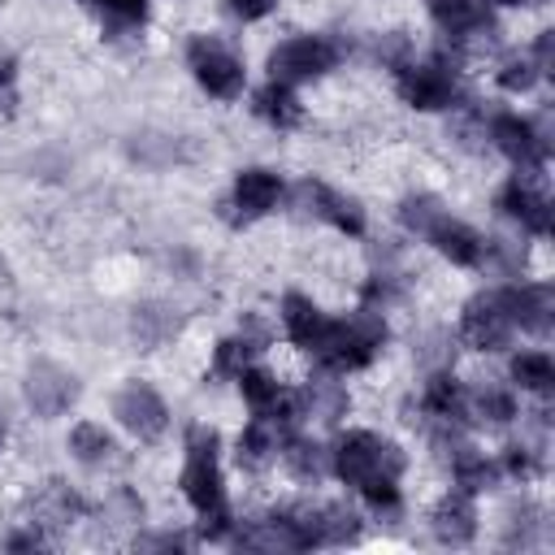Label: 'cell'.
<instances>
[{"instance_id":"obj_1","label":"cell","mask_w":555,"mask_h":555,"mask_svg":"<svg viewBox=\"0 0 555 555\" xmlns=\"http://www.w3.org/2000/svg\"><path fill=\"white\" fill-rule=\"evenodd\" d=\"M390 338V330H386V317H382V308H356L351 317H343V321H330L325 317V330H321V338L308 347V356L317 360V369H325V373H356V369H364V364H373V356L382 351V343Z\"/></svg>"},{"instance_id":"obj_2","label":"cell","mask_w":555,"mask_h":555,"mask_svg":"<svg viewBox=\"0 0 555 555\" xmlns=\"http://www.w3.org/2000/svg\"><path fill=\"white\" fill-rule=\"evenodd\" d=\"M330 464H334V473H338L347 486L360 490V486L373 481V477H399V473L408 468V455H403L399 442H390V438H382V434H373V429H347V434L334 442Z\"/></svg>"},{"instance_id":"obj_3","label":"cell","mask_w":555,"mask_h":555,"mask_svg":"<svg viewBox=\"0 0 555 555\" xmlns=\"http://www.w3.org/2000/svg\"><path fill=\"white\" fill-rule=\"evenodd\" d=\"M217 447H221L217 429H208V425H191L186 429V464H182L178 486H182V494H186V503L195 512H208V507L225 503V481H221Z\"/></svg>"},{"instance_id":"obj_4","label":"cell","mask_w":555,"mask_h":555,"mask_svg":"<svg viewBox=\"0 0 555 555\" xmlns=\"http://www.w3.org/2000/svg\"><path fill=\"white\" fill-rule=\"evenodd\" d=\"M403 104L421 108V113H438V108H451L455 95H460V69H455V56L434 52L429 61L421 65H399V78H395Z\"/></svg>"},{"instance_id":"obj_5","label":"cell","mask_w":555,"mask_h":555,"mask_svg":"<svg viewBox=\"0 0 555 555\" xmlns=\"http://www.w3.org/2000/svg\"><path fill=\"white\" fill-rule=\"evenodd\" d=\"M429 17L460 52H494L499 26L486 0H429Z\"/></svg>"},{"instance_id":"obj_6","label":"cell","mask_w":555,"mask_h":555,"mask_svg":"<svg viewBox=\"0 0 555 555\" xmlns=\"http://www.w3.org/2000/svg\"><path fill=\"white\" fill-rule=\"evenodd\" d=\"M186 65H191L195 82H199L208 95H217V100H238L243 87H247L243 61H238L217 35H191V43H186Z\"/></svg>"},{"instance_id":"obj_7","label":"cell","mask_w":555,"mask_h":555,"mask_svg":"<svg viewBox=\"0 0 555 555\" xmlns=\"http://www.w3.org/2000/svg\"><path fill=\"white\" fill-rule=\"evenodd\" d=\"M338 56H343V48L334 39H325V35H295V39H286V43H278L269 52V78L286 82V87L312 82V78L330 74L338 65Z\"/></svg>"},{"instance_id":"obj_8","label":"cell","mask_w":555,"mask_h":555,"mask_svg":"<svg viewBox=\"0 0 555 555\" xmlns=\"http://www.w3.org/2000/svg\"><path fill=\"white\" fill-rule=\"evenodd\" d=\"M291 204H295L299 217L325 221V225H334V230H343V234H351V238L364 234V208H360L351 195H343V191H334V186H325V182L304 178V182L295 186Z\"/></svg>"},{"instance_id":"obj_9","label":"cell","mask_w":555,"mask_h":555,"mask_svg":"<svg viewBox=\"0 0 555 555\" xmlns=\"http://www.w3.org/2000/svg\"><path fill=\"white\" fill-rule=\"evenodd\" d=\"M490 143L516 165V169H546V156H551V139L520 113H494L490 126H486Z\"/></svg>"},{"instance_id":"obj_10","label":"cell","mask_w":555,"mask_h":555,"mask_svg":"<svg viewBox=\"0 0 555 555\" xmlns=\"http://www.w3.org/2000/svg\"><path fill=\"white\" fill-rule=\"evenodd\" d=\"M499 212L520 221L529 234H551V199L542 191V169H516L499 191Z\"/></svg>"},{"instance_id":"obj_11","label":"cell","mask_w":555,"mask_h":555,"mask_svg":"<svg viewBox=\"0 0 555 555\" xmlns=\"http://www.w3.org/2000/svg\"><path fill=\"white\" fill-rule=\"evenodd\" d=\"M490 295L503 308V317L512 321V330H525V334H538V338L551 334V325H555V295H551V286H542V282H512V286H499Z\"/></svg>"},{"instance_id":"obj_12","label":"cell","mask_w":555,"mask_h":555,"mask_svg":"<svg viewBox=\"0 0 555 555\" xmlns=\"http://www.w3.org/2000/svg\"><path fill=\"white\" fill-rule=\"evenodd\" d=\"M113 416L126 434H134L139 442H156L169 429V408L165 399L147 386V382H130L113 395Z\"/></svg>"},{"instance_id":"obj_13","label":"cell","mask_w":555,"mask_h":555,"mask_svg":"<svg viewBox=\"0 0 555 555\" xmlns=\"http://www.w3.org/2000/svg\"><path fill=\"white\" fill-rule=\"evenodd\" d=\"M282 178L273 173V169H243L238 178H234V191H230V199L221 204V217L230 221V225H251L256 217H264V212H273L278 208V199H282Z\"/></svg>"},{"instance_id":"obj_14","label":"cell","mask_w":555,"mask_h":555,"mask_svg":"<svg viewBox=\"0 0 555 555\" xmlns=\"http://www.w3.org/2000/svg\"><path fill=\"white\" fill-rule=\"evenodd\" d=\"M512 321L494 304V295H473L460 312V338L477 351H507L512 347Z\"/></svg>"},{"instance_id":"obj_15","label":"cell","mask_w":555,"mask_h":555,"mask_svg":"<svg viewBox=\"0 0 555 555\" xmlns=\"http://www.w3.org/2000/svg\"><path fill=\"white\" fill-rule=\"evenodd\" d=\"M78 399V377L52 360H35L26 369V403L35 408V416H61L69 403Z\"/></svg>"},{"instance_id":"obj_16","label":"cell","mask_w":555,"mask_h":555,"mask_svg":"<svg viewBox=\"0 0 555 555\" xmlns=\"http://www.w3.org/2000/svg\"><path fill=\"white\" fill-rule=\"evenodd\" d=\"M477 503H473V494H464V490H451V494H442L438 503H434V512H429V529H434V538L442 542V546H468L473 538H477Z\"/></svg>"},{"instance_id":"obj_17","label":"cell","mask_w":555,"mask_h":555,"mask_svg":"<svg viewBox=\"0 0 555 555\" xmlns=\"http://www.w3.org/2000/svg\"><path fill=\"white\" fill-rule=\"evenodd\" d=\"M264 343H269V330L256 317H247L238 334H230V338H221L212 347V377H238L264 351Z\"/></svg>"},{"instance_id":"obj_18","label":"cell","mask_w":555,"mask_h":555,"mask_svg":"<svg viewBox=\"0 0 555 555\" xmlns=\"http://www.w3.org/2000/svg\"><path fill=\"white\" fill-rule=\"evenodd\" d=\"M425 243H434L451 264H460V269H477L481 260H486V238L468 225V221H455L451 212L425 234Z\"/></svg>"},{"instance_id":"obj_19","label":"cell","mask_w":555,"mask_h":555,"mask_svg":"<svg viewBox=\"0 0 555 555\" xmlns=\"http://www.w3.org/2000/svg\"><path fill=\"white\" fill-rule=\"evenodd\" d=\"M299 395V412H304V421H321V425H338L343 416H347V408H351V399H347V386L338 382V373H317L304 390H295Z\"/></svg>"},{"instance_id":"obj_20","label":"cell","mask_w":555,"mask_h":555,"mask_svg":"<svg viewBox=\"0 0 555 555\" xmlns=\"http://www.w3.org/2000/svg\"><path fill=\"white\" fill-rule=\"evenodd\" d=\"M421 408H425V416H434V421L468 425V390L455 382V373H451V369H434V373L425 377Z\"/></svg>"},{"instance_id":"obj_21","label":"cell","mask_w":555,"mask_h":555,"mask_svg":"<svg viewBox=\"0 0 555 555\" xmlns=\"http://www.w3.org/2000/svg\"><path fill=\"white\" fill-rule=\"evenodd\" d=\"M278 455H282V464L291 468V477H299V481H308V486H317L325 473H334L330 447H321V442L308 438V434H282Z\"/></svg>"},{"instance_id":"obj_22","label":"cell","mask_w":555,"mask_h":555,"mask_svg":"<svg viewBox=\"0 0 555 555\" xmlns=\"http://www.w3.org/2000/svg\"><path fill=\"white\" fill-rule=\"evenodd\" d=\"M278 447H282V429H278L273 421H264V416L251 412V421H247L243 434H238V468L264 473V468L278 460Z\"/></svg>"},{"instance_id":"obj_23","label":"cell","mask_w":555,"mask_h":555,"mask_svg":"<svg viewBox=\"0 0 555 555\" xmlns=\"http://www.w3.org/2000/svg\"><path fill=\"white\" fill-rule=\"evenodd\" d=\"M82 507H87V503H82L65 481H56V477L43 481L39 494L30 499V516H35V525H48V529H65L69 520L82 516Z\"/></svg>"},{"instance_id":"obj_24","label":"cell","mask_w":555,"mask_h":555,"mask_svg":"<svg viewBox=\"0 0 555 555\" xmlns=\"http://www.w3.org/2000/svg\"><path fill=\"white\" fill-rule=\"evenodd\" d=\"M251 108H256V117L269 121L273 130H295V126L304 121V104H299V95H295L286 82H278V78H269V82L251 95Z\"/></svg>"},{"instance_id":"obj_25","label":"cell","mask_w":555,"mask_h":555,"mask_svg":"<svg viewBox=\"0 0 555 555\" xmlns=\"http://www.w3.org/2000/svg\"><path fill=\"white\" fill-rule=\"evenodd\" d=\"M447 464H451L455 490H464V494H486V490H494V481H499V464L486 460V451H477L473 442H460Z\"/></svg>"},{"instance_id":"obj_26","label":"cell","mask_w":555,"mask_h":555,"mask_svg":"<svg viewBox=\"0 0 555 555\" xmlns=\"http://www.w3.org/2000/svg\"><path fill=\"white\" fill-rule=\"evenodd\" d=\"M520 416V403H516V390L512 386H499V382H481L468 390V421H481V425H512Z\"/></svg>"},{"instance_id":"obj_27","label":"cell","mask_w":555,"mask_h":555,"mask_svg":"<svg viewBox=\"0 0 555 555\" xmlns=\"http://www.w3.org/2000/svg\"><path fill=\"white\" fill-rule=\"evenodd\" d=\"M282 325H286V338L308 351V347L321 338V330H325V312H321L308 295L286 291V295H282Z\"/></svg>"},{"instance_id":"obj_28","label":"cell","mask_w":555,"mask_h":555,"mask_svg":"<svg viewBox=\"0 0 555 555\" xmlns=\"http://www.w3.org/2000/svg\"><path fill=\"white\" fill-rule=\"evenodd\" d=\"M178 330H182V317H178V308H165V304H139L130 317V334H134L139 351H156Z\"/></svg>"},{"instance_id":"obj_29","label":"cell","mask_w":555,"mask_h":555,"mask_svg":"<svg viewBox=\"0 0 555 555\" xmlns=\"http://www.w3.org/2000/svg\"><path fill=\"white\" fill-rule=\"evenodd\" d=\"M546 538V512L533 499H516L503 520V546H538Z\"/></svg>"},{"instance_id":"obj_30","label":"cell","mask_w":555,"mask_h":555,"mask_svg":"<svg viewBox=\"0 0 555 555\" xmlns=\"http://www.w3.org/2000/svg\"><path fill=\"white\" fill-rule=\"evenodd\" d=\"M507 373L520 390H529L538 399H551V390H555V360L546 351H516Z\"/></svg>"},{"instance_id":"obj_31","label":"cell","mask_w":555,"mask_h":555,"mask_svg":"<svg viewBox=\"0 0 555 555\" xmlns=\"http://www.w3.org/2000/svg\"><path fill=\"white\" fill-rule=\"evenodd\" d=\"M317 538L321 546H347L360 538V516L347 503H317Z\"/></svg>"},{"instance_id":"obj_32","label":"cell","mask_w":555,"mask_h":555,"mask_svg":"<svg viewBox=\"0 0 555 555\" xmlns=\"http://www.w3.org/2000/svg\"><path fill=\"white\" fill-rule=\"evenodd\" d=\"M113 434L104 429V425H95V421H78L74 429H69V455L78 460V464H104V460H113Z\"/></svg>"},{"instance_id":"obj_33","label":"cell","mask_w":555,"mask_h":555,"mask_svg":"<svg viewBox=\"0 0 555 555\" xmlns=\"http://www.w3.org/2000/svg\"><path fill=\"white\" fill-rule=\"evenodd\" d=\"M82 4L104 17V26H108L113 39L139 30L143 26V13H147V0H82Z\"/></svg>"},{"instance_id":"obj_34","label":"cell","mask_w":555,"mask_h":555,"mask_svg":"<svg viewBox=\"0 0 555 555\" xmlns=\"http://www.w3.org/2000/svg\"><path fill=\"white\" fill-rule=\"evenodd\" d=\"M442 217H447V208H442L438 195H408V199L399 204V225H403L408 234H421V238H425Z\"/></svg>"},{"instance_id":"obj_35","label":"cell","mask_w":555,"mask_h":555,"mask_svg":"<svg viewBox=\"0 0 555 555\" xmlns=\"http://www.w3.org/2000/svg\"><path fill=\"white\" fill-rule=\"evenodd\" d=\"M234 382H238V390H243V399H247L251 412H269L278 403V395H282V382L269 369H256V364H247Z\"/></svg>"},{"instance_id":"obj_36","label":"cell","mask_w":555,"mask_h":555,"mask_svg":"<svg viewBox=\"0 0 555 555\" xmlns=\"http://www.w3.org/2000/svg\"><path fill=\"white\" fill-rule=\"evenodd\" d=\"M538 78H542V69L533 65L529 52H512V56H503V65L494 69V82H499L507 95H525V91H533Z\"/></svg>"},{"instance_id":"obj_37","label":"cell","mask_w":555,"mask_h":555,"mask_svg":"<svg viewBox=\"0 0 555 555\" xmlns=\"http://www.w3.org/2000/svg\"><path fill=\"white\" fill-rule=\"evenodd\" d=\"M360 494H364V503L382 516V520H399L403 516V499H399V477H373V481H364L360 486Z\"/></svg>"},{"instance_id":"obj_38","label":"cell","mask_w":555,"mask_h":555,"mask_svg":"<svg viewBox=\"0 0 555 555\" xmlns=\"http://www.w3.org/2000/svg\"><path fill=\"white\" fill-rule=\"evenodd\" d=\"M416 360L434 373V369H447L451 360H455V338L447 334V330H429V334H421V351H416Z\"/></svg>"},{"instance_id":"obj_39","label":"cell","mask_w":555,"mask_h":555,"mask_svg":"<svg viewBox=\"0 0 555 555\" xmlns=\"http://www.w3.org/2000/svg\"><path fill=\"white\" fill-rule=\"evenodd\" d=\"M503 468H507L516 481H529L533 473H542V455H538L529 442H512V447H503Z\"/></svg>"},{"instance_id":"obj_40","label":"cell","mask_w":555,"mask_h":555,"mask_svg":"<svg viewBox=\"0 0 555 555\" xmlns=\"http://www.w3.org/2000/svg\"><path fill=\"white\" fill-rule=\"evenodd\" d=\"M234 525H238V520H234L230 503H217V507L199 512V538H204V542H230Z\"/></svg>"},{"instance_id":"obj_41","label":"cell","mask_w":555,"mask_h":555,"mask_svg":"<svg viewBox=\"0 0 555 555\" xmlns=\"http://www.w3.org/2000/svg\"><path fill=\"white\" fill-rule=\"evenodd\" d=\"M451 139H455L460 147H468V152H486V143H490V134H486V121H481L477 113H464V117H455V121H451Z\"/></svg>"},{"instance_id":"obj_42","label":"cell","mask_w":555,"mask_h":555,"mask_svg":"<svg viewBox=\"0 0 555 555\" xmlns=\"http://www.w3.org/2000/svg\"><path fill=\"white\" fill-rule=\"evenodd\" d=\"M104 512H108V520L113 525H139L143 520V503H139V494L134 490H113V499L104 503Z\"/></svg>"},{"instance_id":"obj_43","label":"cell","mask_w":555,"mask_h":555,"mask_svg":"<svg viewBox=\"0 0 555 555\" xmlns=\"http://www.w3.org/2000/svg\"><path fill=\"white\" fill-rule=\"evenodd\" d=\"M373 52H377L386 65H395V69H399V65H408V61H403V56H408V35H403V30L377 35V39H373Z\"/></svg>"},{"instance_id":"obj_44","label":"cell","mask_w":555,"mask_h":555,"mask_svg":"<svg viewBox=\"0 0 555 555\" xmlns=\"http://www.w3.org/2000/svg\"><path fill=\"white\" fill-rule=\"evenodd\" d=\"M13 82H17V65L4 56L0 61V113L4 117H13V108H17V87Z\"/></svg>"},{"instance_id":"obj_45","label":"cell","mask_w":555,"mask_h":555,"mask_svg":"<svg viewBox=\"0 0 555 555\" xmlns=\"http://www.w3.org/2000/svg\"><path fill=\"white\" fill-rule=\"evenodd\" d=\"M225 9L238 17V22H260L278 9V0H225Z\"/></svg>"},{"instance_id":"obj_46","label":"cell","mask_w":555,"mask_h":555,"mask_svg":"<svg viewBox=\"0 0 555 555\" xmlns=\"http://www.w3.org/2000/svg\"><path fill=\"white\" fill-rule=\"evenodd\" d=\"M4 546H9V551H39V546H43V533H39V525L30 520V529L9 533V538H4Z\"/></svg>"},{"instance_id":"obj_47","label":"cell","mask_w":555,"mask_h":555,"mask_svg":"<svg viewBox=\"0 0 555 555\" xmlns=\"http://www.w3.org/2000/svg\"><path fill=\"white\" fill-rule=\"evenodd\" d=\"M529 56H533V65H538V69L546 74V69H551V61H555V30H542Z\"/></svg>"},{"instance_id":"obj_48","label":"cell","mask_w":555,"mask_h":555,"mask_svg":"<svg viewBox=\"0 0 555 555\" xmlns=\"http://www.w3.org/2000/svg\"><path fill=\"white\" fill-rule=\"evenodd\" d=\"M134 546L139 551H178V546H186V538L182 533H152V538H134Z\"/></svg>"},{"instance_id":"obj_49","label":"cell","mask_w":555,"mask_h":555,"mask_svg":"<svg viewBox=\"0 0 555 555\" xmlns=\"http://www.w3.org/2000/svg\"><path fill=\"white\" fill-rule=\"evenodd\" d=\"M9 282H13V273H9V260L0 256V286H9Z\"/></svg>"},{"instance_id":"obj_50","label":"cell","mask_w":555,"mask_h":555,"mask_svg":"<svg viewBox=\"0 0 555 555\" xmlns=\"http://www.w3.org/2000/svg\"><path fill=\"white\" fill-rule=\"evenodd\" d=\"M486 4H533V0H486Z\"/></svg>"},{"instance_id":"obj_51","label":"cell","mask_w":555,"mask_h":555,"mask_svg":"<svg viewBox=\"0 0 555 555\" xmlns=\"http://www.w3.org/2000/svg\"><path fill=\"white\" fill-rule=\"evenodd\" d=\"M0 447H4V403H0Z\"/></svg>"}]
</instances>
